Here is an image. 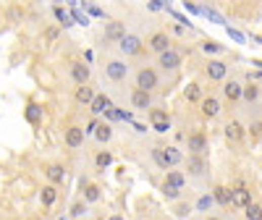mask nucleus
Here are the masks:
<instances>
[{
  "mask_svg": "<svg viewBox=\"0 0 262 220\" xmlns=\"http://www.w3.org/2000/svg\"><path fill=\"white\" fill-rule=\"evenodd\" d=\"M158 87V74L155 68H139V74H136V89H142V92H152Z\"/></svg>",
  "mask_w": 262,
  "mask_h": 220,
  "instance_id": "obj_1",
  "label": "nucleus"
},
{
  "mask_svg": "<svg viewBox=\"0 0 262 220\" xmlns=\"http://www.w3.org/2000/svg\"><path fill=\"white\" fill-rule=\"evenodd\" d=\"M149 123H152V129H155L158 134H168L171 131V118H168L165 110H149Z\"/></svg>",
  "mask_w": 262,
  "mask_h": 220,
  "instance_id": "obj_2",
  "label": "nucleus"
},
{
  "mask_svg": "<svg viewBox=\"0 0 262 220\" xmlns=\"http://www.w3.org/2000/svg\"><path fill=\"white\" fill-rule=\"evenodd\" d=\"M231 204L234 207H241V210H246L252 204V192L246 186H236V189H231Z\"/></svg>",
  "mask_w": 262,
  "mask_h": 220,
  "instance_id": "obj_3",
  "label": "nucleus"
},
{
  "mask_svg": "<svg viewBox=\"0 0 262 220\" xmlns=\"http://www.w3.org/2000/svg\"><path fill=\"white\" fill-rule=\"evenodd\" d=\"M126 74H129V66H126L123 60H110V63L105 66V76L113 79V82H123Z\"/></svg>",
  "mask_w": 262,
  "mask_h": 220,
  "instance_id": "obj_4",
  "label": "nucleus"
},
{
  "mask_svg": "<svg viewBox=\"0 0 262 220\" xmlns=\"http://www.w3.org/2000/svg\"><path fill=\"white\" fill-rule=\"evenodd\" d=\"M118 47H121V53H126V55H139L142 53V40L136 34H126L118 42Z\"/></svg>",
  "mask_w": 262,
  "mask_h": 220,
  "instance_id": "obj_5",
  "label": "nucleus"
},
{
  "mask_svg": "<svg viewBox=\"0 0 262 220\" xmlns=\"http://www.w3.org/2000/svg\"><path fill=\"white\" fill-rule=\"evenodd\" d=\"M186 141H189V152H192V155H205V152H207V136H205L202 131L189 134Z\"/></svg>",
  "mask_w": 262,
  "mask_h": 220,
  "instance_id": "obj_6",
  "label": "nucleus"
},
{
  "mask_svg": "<svg viewBox=\"0 0 262 220\" xmlns=\"http://www.w3.org/2000/svg\"><path fill=\"white\" fill-rule=\"evenodd\" d=\"M205 74H207L210 82H223L226 74H228V66H226L223 60H210L207 68H205Z\"/></svg>",
  "mask_w": 262,
  "mask_h": 220,
  "instance_id": "obj_7",
  "label": "nucleus"
},
{
  "mask_svg": "<svg viewBox=\"0 0 262 220\" xmlns=\"http://www.w3.org/2000/svg\"><path fill=\"white\" fill-rule=\"evenodd\" d=\"M149 50H155L158 55H163V53H168L171 50V40H168V34H163V31H155V34L149 37Z\"/></svg>",
  "mask_w": 262,
  "mask_h": 220,
  "instance_id": "obj_8",
  "label": "nucleus"
},
{
  "mask_svg": "<svg viewBox=\"0 0 262 220\" xmlns=\"http://www.w3.org/2000/svg\"><path fill=\"white\" fill-rule=\"evenodd\" d=\"M223 97H226L228 102H239V100L244 97V87H241L239 82H234V79H231V82H226V84H223Z\"/></svg>",
  "mask_w": 262,
  "mask_h": 220,
  "instance_id": "obj_9",
  "label": "nucleus"
},
{
  "mask_svg": "<svg viewBox=\"0 0 262 220\" xmlns=\"http://www.w3.org/2000/svg\"><path fill=\"white\" fill-rule=\"evenodd\" d=\"M223 134H226L228 141H234V144H236V141L244 139V126H241L239 121H228V123L223 126Z\"/></svg>",
  "mask_w": 262,
  "mask_h": 220,
  "instance_id": "obj_10",
  "label": "nucleus"
},
{
  "mask_svg": "<svg viewBox=\"0 0 262 220\" xmlns=\"http://www.w3.org/2000/svg\"><path fill=\"white\" fill-rule=\"evenodd\" d=\"M199 105H202V116H205V118H218V116H220V110H223L218 97H205Z\"/></svg>",
  "mask_w": 262,
  "mask_h": 220,
  "instance_id": "obj_11",
  "label": "nucleus"
},
{
  "mask_svg": "<svg viewBox=\"0 0 262 220\" xmlns=\"http://www.w3.org/2000/svg\"><path fill=\"white\" fill-rule=\"evenodd\" d=\"M160 66H163L165 71H173V68H178V66H181V53L171 47L168 53H163V55H160Z\"/></svg>",
  "mask_w": 262,
  "mask_h": 220,
  "instance_id": "obj_12",
  "label": "nucleus"
},
{
  "mask_svg": "<svg viewBox=\"0 0 262 220\" xmlns=\"http://www.w3.org/2000/svg\"><path fill=\"white\" fill-rule=\"evenodd\" d=\"M66 144H68L71 150H76V147L84 144V129H82V126H71V129L66 131Z\"/></svg>",
  "mask_w": 262,
  "mask_h": 220,
  "instance_id": "obj_13",
  "label": "nucleus"
},
{
  "mask_svg": "<svg viewBox=\"0 0 262 220\" xmlns=\"http://www.w3.org/2000/svg\"><path fill=\"white\" fill-rule=\"evenodd\" d=\"M71 76L79 87H84L89 82V66H84V63H71Z\"/></svg>",
  "mask_w": 262,
  "mask_h": 220,
  "instance_id": "obj_14",
  "label": "nucleus"
},
{
  "mask_svg": "<svg viewBox=\"0 0 262 220\" xmlns=\"http://www.w3.org/2000/svg\"><path fill=\"white\" fill-rule=\"evenodd\" d=\"M165 186H171V189H183V184H186V178H183V173L181 170H165Z\"/></svg>",
  "mask_w": 262,
  "mask_h": 220,
  "instance_id": "obj_15",
  "label": "nucleus"
},
{
  "mask_svg": "<svg viewBox=\"0 0 262 220\" xmlns=\"http://www.w3.org/2000/svg\"><path fill=\"white\" fill-rule=\"evenodd\" d=\"M73 97H76V102H79V105H92L97 94H95V89H92V87L84 84V87H76V94H73Z\"/></svg>",
  "mask_w": 262,
  "mask_h": 220,
  "instance_id": "obj_16",
  "label": "nucleus"
},
{
  "mask_svg": "<svg viewBox=\"0 0 262 220\" xmlns=\"http://www.w3.org/2000/svg\"><path fill=\"white\" fill-rule=\"evenodd\" d=\"M131 105H134L136 110H147V107L152 105V97H149V92L134 89V94H131Z\"/></svg>",
  "mask_w": 262,
  "mask_h": 220,
  "instance_id": "obj_17",
  "label": "nucleus"
},
{
  "mask_svg": "<svg viewBox=\"0 0 262 220\" xmlns=\"http://www.w3.org/2000/svg\"><path fill=\"white\" fill-rule=\"evenodd\" d=\"M105 37L107 40H123V37H126V26H123L121 21H110V24H107L105 26Z\"/></svg>",
  "mask_w": 262,
  "mask_h": 220,
  "instance_id": "obj_18",
  "label": "nucleus"
},
{
  "mask_svg": "<svg viewBox=\"0 0 262 220\" xmlns=\"http://www.w3.org/2000/svg\"><path fill=\"white\" fill-rule=\"evenodd\" d=\"M45 176L50 178L53 186H55V184H63V181H66V168H63V165H48V168H45Z\"/></svg>",
  "mask_w": 262,
  "mask_h": 220,
  "instance_id": "obj_19",
  "label": "nucleus"
},
{
  "mask_svg": "<svg viewBox=\"0 0 262 220\" xmlns=\"http://www.w3.org/2000/svg\"><path fill=\"white\" fill-rule=\"evenodd\" d=\"M163 157H165V165H168V170H171V168H176V165L183 160V155L178 152V147H163Z\"/></svg>",
  "mask_w": 262,
  "mask_h": 220,
  "instance_id": "obj_20",
  "label": "nucleus"
},
{
  "mask_svg": "<svg viewBox=\"0 0 262 220\" xmlns=\"http://www.w3.org/2000/svg\"><path fill=\"white\" fill-rule=\"evenodd\" d=\"M89 110H92L95 116H100V113H107V110H113V102L107 100L105 94H97V97H95V102L89 105Z\"/></svg>",
  "mask_w": 262,
  "mask_h": 220,
  "instance_id": "obj_21",
  "label": "nucleus"
},
{
  "mask_svg": "<svg viewBox=\"0 0 262 220\" xmlns=\"http://www.w3.org/2000/svg\"><path fill=\"white\" fill-rule=\"evenodd\" d=\"M205 168H207V163H205L202 155H192L189 157V173H192V176H202Z\"/></svg>",
  "mask_w": 262,
  "mask_h": 220,
  "instance_id": "obj_22",
  "label": "nucleus"
},
{
  "mask_svg": "<svg viewBox=\"0 0 262 220\" xmlns=\"http://www.w3.org/2000/svg\"><path fill=\"white\" fill-rule=\"evenodd\" d=\"M183 97H186L189 102H202V100H205V97H202V87H199L197 82L186 84V89H183Z\"/></svg>",
  "mask_w": 262,
  "mask_h": 220,
  "instance_id": "obj_23",
  "label": "nucleus"
},
{
  "mask_svg": "<svg viewBox=\"0 0 262 220\" xmlns=\"http://www.w3.org/2000/svg\"><path fill=\"white\" fill-rule=\"evenodd\" d=\"M58 199V189L53 186V184H48V186H42V192H40V202L45 204V207H50V204Z\"/></svg>",
  "mask_w": 262,
  "mask_h": 220,
  "instance_id": "obj_24",
  "label": "nucleus"
},
{
  "mask_svg": "<svg viewBox=\"0 0 262 220\" xmlns=\"http://www.w3.org/2000/svg\"><path fill=\"white\" fill-rule=\"evenodd\" d=\"M212 197H215V202H218V204L228 207V204H231V189L228 186H215L212 189Z\"/></svg>",
  "mask_w": 262,
  "mask_h": 220,
  "instance_id": "obj_25",
  "label": "nucleus"
},
{
  "mask_svg": "<svg viewBox=\"0 0 262 220\" xmlns=\"http://www.w3.org/2000/svg\"><path fill=\"white\" fill-rule=\"evenodd\" d=\"M24 116H26V121H29V123H40V121H42V107H40V105H34V102H29V105H26V110H24Z\"/></svg>",
  "mask_w": 262,
  "mask_h": 220,
  "instance_id": "obj_26",
  "label": "nucleus"
},
{
  "mask_svg": "<svg viewBox=\"0 0 262 220\" xmlns=\"http://www.w3.org/2000/svg\"><path fill=\"white\" fill-rule=\"evenodd\" d=\"M259 94H262V89H259L257 84H246V87H244V97H241V100H246V102H257V100H259Z\"/></svg>",
  "mask_w": 262,
  "mask_h": 220,
  "instance_id": "obj_27",
  "label": "nucleus"
},
{
  "mask_svg": "<svg viewBox=\"0 0 262 220\" xmlns=\"http://www.w3.org/2000/svg\"><path fill=\"white\" fill-rule=\"evenodd\" d=\"M244 217H246V220H262V204L252 202L249 207L244 210Z\"/></svg>",
  "mask_w": 262,
  "mask_h": 220,
  "instance_id": "obj_28",
  "label": "nucleus"
},
{
  "mask_svg": "<svg viewBox=\"0 0 262 220\" xmlns=\"http://www.w3.org/2000/svg\"><path fill=\"white\" fill-rule=\"evenodd\" d=\"M100 199V186L97 184H87L84 186V202H97Z\"/></svg>",
  "mask_w": 262,
  "mask_h": 220,
  "instance_id": "obj_29",
  "label": "nucleus"
},
{
  "mask_svg": "<svg viewBox=\"0 0 262 220\" xmlns=\"http://www.w3.org/2000/svg\"><path fill=\"white\" fill-rule=\"evenodd\" d=\"M95 136H97V141H110V136H113V126L100 123V126H97V131H95Z\"/></svg>",
  "mask_w": 262,
  "mask_h": 220,
  "instance_id": "obj_30",
  "label": "nucleus"
},
{
  "mask_svg": "<svg viewBox=\"0 0 262 220\" xmlns=\"http://www.w3.org/2000/svg\"><path fill=\"white\" fill-rule=\"evenodd\" d=\"M95 163H97V168H100V170H105L107 165L113 163V155H110V152H100V155L95 157Z\"/></svg>",
  "mask_w": 262,
  "mask_h": 220,
  "instance_id": "obj_31",
  "label": "nucleus"
},
{
  "mask_svg": "<svg viewBox=\"0 0 262 220\" xmlns=\"http://www.w3.org/2000/svg\"><path fill=\"white\" fill-rule=\"evenodd\" d=\"M152 160H155L163 170H168V165H165V157H163V147H155L152 150Z\"/></svg>",
  "mask_w": 262,
  "mask_h": 220,
  "instance_id": "obj_32",
  "label": "nucleus"
},
{
  "mask_svg": "<svg viewBox=\"0 0 262 220\" xmlns=\"http://www.w3.org/2000/svg\"><path fill=\"white\" fill-rule=\"evenodd\" d=\"M202 50H205V53H220V50H223V45L207 40V42H202Z\"/></svg>",
  "mask_w": 262,
  "mask_h": 220,
  "instance_id": "obj_33",
  "label": "nucleus"
},
{
  "mask_svg": "<svg viewBox=\"0 0 262 220\" xmlns=\"http://www.w3.org/2000/svg\"><path fill=\"white\" fill-rule=\"evenodd\" d=\"M84 212H87V202H76L71 207V217H82Z\"/></svg>",
  "mask_w": 262,
  "mask_h": 220,
  "instance_id": "obj_34",
  "label": "nucleus"
},
{
  "mask_svg": "<svg viewBox=\"0 0 262 220\" xmlns=\"http://www.w3.org/2000/svg\"><path fill=\"white\" fill-rule=\"evenodd\" d=\"M55 16L60 19V24H63V26H71V19H68V13L63 8H55Z\"/></svg>",
  "mask_w": 262,
  "mask_h": 220,
  "instance_id": "obj_35",
  "label": "nucleus"
},
{
  "mask_svg": "<svg viewBox=\"0 0 262 220\" xmlns=\"http://www.w3.org/2000/svg\"><path fill=\"white\" fill-rule=\"evenodd\" d=\"M246 79H249V84H259L262 82V71H249Z\"/></svg>",
  "mask_w": 262,
  "mask_h": 220,
  "instance_id": "obj_36",
  "label": "nucleus"
},
{
  "mask_svg": "<svg viewBox=\"0 0 262 220\" xmlns=\"http://www.w3.org/2000/svg\"><path fill=\"white\" fill-rule=\"evenodd\" d=\"M163 194H165L168 199H176V197H178V189H171V186L163 184Z\"/></svg>",
  "mask_w": 262,
  "mask_h": 220,
  "instance_id": "obj_37",
  "label": "nucleus"
},
{
  "mask_svg": "<svg viewBox=\"0 0 262 220\" xmlns=\"http://www.w3.org/2000/svg\"><path fill=\"white\" fill-rule=\"evenodd\" d=\"M212 202H215V197H202V199H199V210H207Z\"/></svg>",
  "mask_w": 262,
  "mask_h": 220,
  "instance_id": "obj_38",
  "label": "nucleus"
},
{
  "mask_svg": "<svg viewBox=\"0 0 262 220\" xmlns=\"http://www.w3.org/2000/svg\"><path fill=\"white\" fill-rule=\"evenodd\" d=\"M176 215H189V207H186V204H181V207L176 210Z\"/></svg>",
  "mask_w": 262,
  "mask_h": 220,
  "instance_id": "obj_39",
  "label": "nucleus"
},
{
  "mask_svg": "<svg viewBox=\"0 0 262 220\" xmlns=\"http://www.w3.org/2000/svg\"><path fill=\"white\" fill-rule=\"evenodd\" d=\"M110 220H123V217H121V215H113V217H110Z\"/></svg>",
  "mask_w": 262,
  "mask_h": 220,
  "instance_id": "obj_40",
  "label": "nucleus"
},
{
  "mask_svg": "<svg viewBox=\"0 0 262 220\" xmlns=\"http://www.w3.org/2000/svg\"><path fill=\"white\" fill-rule=\"evenodd\" d=\"M207 220H220V217H207Z\"/></svg>",
  "mask_w": 262,
  "mask_h": 220,
  "instance_id": "obj_41",
  "label": "nucleus"
},
{
  "mask_svg": "<svg viewBox=\"0 0 262 220\" xmlns=\"http://www.w3.org/2000/svg\"><path fill=\"white\" fill-rule=\"evenodd\" d=\"M95 220H105V217H95Z\"/></svg>",
  "mask_w": 262,
  "mask_h": 220,
  "instance_id": "obj_42",
  "label": "nucleus"
},
{
  "mask_svg": "<svg viewBox=\"0 0 262 220\" xmlns=\"http://www.w3.org/2000/svg\"><path fill=\"white\" fill-rule=\"evenodd\" d=\"M60 220H63V217H60Z\"/></svg>",
  "mask_w": 262,
  "mask_h": 220,
  "instance_id": "obj_43",
  "label": "nucleus"
}]
</instances>
